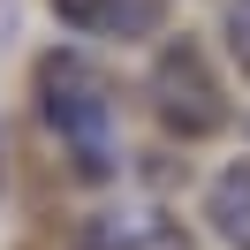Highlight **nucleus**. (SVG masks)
Wrapping results in <instances>:
<instances>
[{"mask_svg": "<svg viewBox=\"0 0 250 250\" xmlns=\"http://www.w3.org/2000/svg\"><path fill=\"white\" fill-rule=\"evenodd\" d=\"M38 122H46V137L61 144L68 159H76L83 174H114V159H122V129H114V99L106 83H99V68L83 61V53H38Z\"/></svg>", "mask_w": 250, "mask_h": 250, "instance_id": "f257e3e1", "label": "nucleus"}, {"mask_svg": "<svg viewBox=\"0 0 250 250\" xmlns=\"http://www.w3.org/2000/svg\"><path fill=\"white\" fill-rule=\"evenodd\" d=\"M144 106H152V122L167 129L174 144H205V137H220V122H228V83H220V68H212V53H205V38H167V46L152 53Z\"/></svg>", "mask_w": 250, "mask_h": 250, "instance_id": "f03ea898", "label": "nucleus"}, {"mask_svg": "<svg viewBox=\"0 0 250 250\" xmlns=\"http://www.w3.org/2000/svg\"><path fill=\"white\" fill-rule=\"evenodd\" d=\"M76 250H189V235L174 228L167 205L122 197V205H99V212L76 228Z\"/></svg>", "mask_w": 250, "mask_h": 250, "instance_id": "7ed1b4c3", "label": "nucleus"}, {"mask_svg": "<svg viewBox=\"0 0 250 250\" xmlns=\"http://www.w3.org/2000/svg\"><path fill=\"white\" fill-rule=\"evenodd\" d=\"M53 16L68 31H91V38H144L152 31V0H53Z\"/></svg>", "mask_w": 250, "mask_h": 250, "instance_id": "20e7f679", "label": "nucleus"}, {"mask_svg": "<svg viewBox=\"0 0 250 250\" xmlns=\"http://www.w3.org/2000/svg\"><path fill=\"white\" fill-rule=\"evenodd\" d=\"M205 220H212V235L228 250H250V159H235V167L212 174V189H205Z\"/></svg>", "mask_w": 250, "mask_h": 250, "instance_id": "39448f33", "label": "nucleus"}, {"mask_svg": "<svg viewBox=\"0 0 250 250\" xmlns=\"http://www.w3.org/2000/svg\"><path fill=\"white\" fill-rule=\"evenodd\" d=\"M220 31H228V53H235V68L250 76V0H228V16H220Z\"/></svg>", "mask_w": 250, "mask_h": 250, "instance_id": "423d86ee", "label": "nucleus"}]
</instances>
